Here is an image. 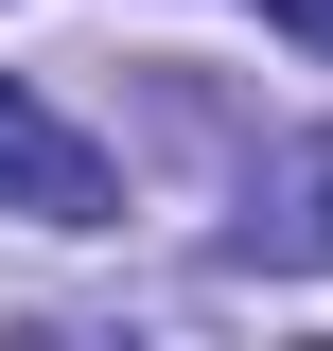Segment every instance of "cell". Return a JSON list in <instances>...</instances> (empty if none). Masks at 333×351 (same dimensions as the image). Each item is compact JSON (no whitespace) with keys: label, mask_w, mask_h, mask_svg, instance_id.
I'll use <instances>...</instances> for the list:
<instances>
[{"label":"cell","mask_w":333,"mask_h":351,"mask_svg":"<svg viewBox=\"0 0 333 351\" xmlns=\"http://www.w3.org/2000/svg\"><path fill=\"white\" fill-rule=\"evenodd\" d=\"M0 211L18 228H123V158H106L71 106H36L18 71H0Z\"/></svg>","instance_id":"6da1fadb"},{"label":"cell","mask_w":333,"mask_h":351,"mask_svg":"<svg viewBox=\"0 0 333 351\" xmlns=\"http://www.w3.org/2000/svg\"><path fill=\"white\" fill-rule=\"evenodd\" d=\"M263 263H333V158H281V211H246Z\"/></svg>","instance_id":"7a4b0ae2"},{"label":"cell","mask_w":333,"mask_h":351,"mask_svg":"<svg viewBox=\"0 0 333 351\" xmlns=\"http://www.w3.org/2000/svg\"><path fill=\"white\" fill-rule=\"evenodd\" d=\"M263 18H281V36H298V53H333V0H263Z\"/></svg>","instance_id":"3957f363"}]
</instances>
